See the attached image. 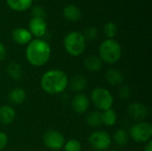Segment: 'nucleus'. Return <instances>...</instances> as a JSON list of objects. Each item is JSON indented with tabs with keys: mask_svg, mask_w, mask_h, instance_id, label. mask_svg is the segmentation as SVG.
Wrapping results in <instances>:
<instances>
[{
	"mask_svg": "<svg viewBox=\"0 0 152 151\" xmlns=\"http://www.w3.org/2000/svg\"><path fill=\"white\" fill-rule=\"evenodd\" d=\"M41 87L48 94H58L65 91L68 86V77L61 69H50L41 78Z\"/></svg>",
	"mask_w": 152,
	"mask_h": 151,
	"instance_id": "obj_1",
	"label": "nucleus"
},
{
	"mask_svg": "<svg viewBox=\"0 0 152 151\" xmlns=\"http://www.w3.org/2000/svg\"><path fill=\"white\" fill-rule=\"evenodd\" d=\"M51 56V48L47 42L41 39H34L28 43L26 49V58L28 61L35 66L45 65Z\"/></svg>",
	"mask_w": 152,
	"mask_h": 151,
	"instance_id": "obj_2",
	"label": "nucleus"
},
{
	"mask_svg": "<svg viewBox=\"0 0 152 151\" xmlns=\"http://www.w3.org/2000/svg\"><path fill=\"white\" fill-rule=\"evenodd\" d=\"M99 53L102 61L109 64H114L120 60L122 50L117 41L114 39H106L100 44Z\"/></svg>",
	"mask_w": 152,
	"mask_h": 151,
	"instance_id": "obj_3",
	"label": "nucleus"
},
{
	"mask_svg": "<svg viewBox=\"0 0 152 151\" xmlns=\"http://www.w3.org/2000/svg\"><path fill=\"white\" fill-rule=\"evenodd\" d=\"M64 47L67 53L72 56L81 55L86 48V39L79 31H72L64 38Z\"/></svg>",
	"mask_w": 152,
	"mask_h": 151,
	"instance_id": "obj_4",
	"label": "nucleus"
},
{
	"mask_svg": "<svg viewBox=\"0 0 152 151\" xmlns=\"http://www.w3.org/2000/svg\"><path fill=\"white\" fill-rule=\"evenodd\" d=\"M91 99L94 105L100 110H107L111 109L113 105V96L110 91L105 88L98 87L93 90Z\"/></svg>",
	"mask_w": 152,
	"mask_h": 151,
	"instance_id": "obj_5",
	"label": "nucleus"
},
{
	"mask_svg": "<svg viewBox=\"0 0 152 151\" xmlns=\"http://www.w3.org/2000/svg\"><path fill=\"white\" fill-rule=\"evenodd\" d=\"M131 138L137 142H147L151 141L152 134L151 124L148 122H137L130 128Z\"/></svg>",
	"mask_w": 152,
	"mask_h": 151,
	"instance_id": "obj_6",
	"label": "nucleus"
},
{
	"mask_svg": "<svg viewBox=\"0 0 152 151\" xmlns=\"http://www.w3.org/2000/svg\"><path fill=\"white\" fill-rule=\"evenodd\" d=\"M89 144L96 151L107 150L111 145V138L105 131H95L88 138Z\"/></svg>",
	"mask_w": 152,
	"mask_h": 151,
	"instance_id": "obj_7",
	"label": "nucleus"
},
{
	"mask_svg": "<svg viewBox=\"0 0 152 151\" xmlns=\"http://www.w3.org/2000/svg\"><path fill=\"white\" fill-rule=\"evenodd\" d=\"M45 145L53 150H61L65 144V138L63 134L56 130H49L43 136Z\"/></svg>",
	"mask_w": 152,
	"mask_h": 151,
	"instance_id": "obj_8",
	"label": "nucleus"
},
{
	"mask_svg": "<svg viewBox=\"0 0 152 151\" xmlns=\"http://www.w3.org/2000/svg\"><path fill=\"white\" fill-rule=\"evenodd\" d=\"M128 114L132 119L134 121H142L144 118L147 117L149 114V109L148 108L139 102H134L131 103L128 106Z\"/></svg>",
	"mask_w": 152,
	"mask_h": 151,
	"instance_id": "obj_9",
	"label": "nucleus"
},
{
	"mask_svg": "<svg viewBox=\"0 0 152 151\" xmlns=\"http://www.w3.org/2000/svg\"><path fill=\"white\" fill-rule=\"evenodd\" d=\"M71 106L76 113L83 114L86 112L89 108V100L86 94L81 93H77L72 99Z\"/></svg>",
	"mask_w": 152,
	"mask_h": 151,
	"instance_id": "obj_10",
	"label": "nucleus"
},
{
	"mask_svg": "<svg viewBox=\"0 0 152 151\" xmlns=\"http://www.w3.org/2000/svg\"><path fill=\"white\" fill-rule=\"evenodd\" d=\"M29 27V32L31 35L41 37L46 33L47 29V25L46 22L44 19H39V18H32L29 21L28 24Z\"/></svg>",
	"mask_w": 152,
	"mask_h": 151,
	"instance_id": "obj_11",
	"label": "nucleus"
},
{
	"mask_svg": "<svg viewBox=\"0 0 152 151\" xmlns=\"http://www.w3.org/2000/svg\"><path fill=\"white\" fill-rule=\"evenodd\" d=\"M12 40L19 44H26L32 40L31 33L28 29L22 28H15L12 33Z\"/></svg>",
	"mask_w": 152,
	"mask_h": 151,
	"instance_id": "obj_12",
	"label": "nucleus"
},
{
	"mask_svg": "<svg viewBox=\"0 0 152 151\" xmlns=\"http://www.w3.org/2000/svg\"><path fill=\"white\" fill-rule=\"evenodd\" d=\"M16 116L15 110L8 106L4 105L0 107V122L4 125H10L12 123Z\"/></svg>",
	"mask_w": 152,
	"mask_h": 151,
	"instance_id": "obj_13",
	"label": "nucleus"
},
{
	"mask_svg": "<svg viewBox=\"0 0 152 151\" xmlns=\"http://www.w3.org/2000/svg\"><path fill=\"white\" fill-rule=\"evenodd\" d=\"M85 67L86 69L90 72H97L99 71L102 67V61L100 59V57L96 55H91L86 58L85 60Z\"/></svg>",
	"mask_w": 152,
	"mask_h": 151,
	"instance_id": "obj_14",
	"label": "nucleus"
},
{
	"mask_svg": "<svg viewBox=\"0 0 152 151\" xmlns=\"http://www.w3.org/2000/svg\"><path fill=\"white\" fill-rule=\"evenodd\" d=\"M105 78H106V81L113 85V86H116V85H119L123 83L124 81V77L123 75L121 74L120 71L115 69H109L107 72H106V75H105Z\"/></svg>",
	"mask_w": 152,
	"mask_h": 151,
	"instance_id": "obj_15",
	"label": "nucleus"
},
{
	"mask_svg": "<svg viewBox=\"0 0 152 151\" xmlns=\"http://www.w3.org/2000/svg\"><path fill=\"white\" fill-rule=\"evenodd\" d=\"M86 84H87L86 78L84 76L78 75V76L74 77L71 79V81L69 83V88L72 92L79 93L86 88Z\"/></svg>",
	"mask_w": 152,
	"mask_h": 151,
	"instance_id": "obj_16",
	"label": "nucleus"
},
{
	"mask_svg": "<svg viewBox=\"0 0 152 151\" xmlns=\"http://www.w3.org/2000/svg\"><path fill=\"white\" fill-rule=\"evenodd\" d=\"M63 15L69 21H77L81 17V11L77 6L70 4L64 8Z\"/></svg>",
	"mask_w": 152,
	"mask_h": 151,
	"instance_id": "obj_17",
	"label": "nucleus"
},
{
	"mask_svg": "<svg viewBox=\"0 0 152 151\" xmlns=\"http://www.w3.org/2000/svg\"><path fill=\"white\" fill-rule=\"evenodd\" d=\"M9 101L12 104L18 105L22 103L26 99V92L21 88H14L12 89L8 95Z\"/></svg>",
	"mask_w": 152,
	"mask_h": 151,
	"instance_id": "obj_18",
	"label": "nucleus"
},
{
	"mask_svg": "<svg viewBox=\"0 0 152 151\" xmlns=\"http://www.w3.org/2000/svg\"><path fill=\"white\" fill-rule=\"evenodd\" d=\"M8 6L14 11H24L31 6L32 0H6Z\"/></svg>",
	"mask_w": 152,
	"mask_h": 151,
	"instance_id": "obj_19",
	"label": "nucleus"
},
{
	"mask_svg": "<svg viewBox=\"0 0 152 151\" xmlns=\"http://www.w3.org/2000/svg\"><path fill=\"white\" fill-rule=\"evenodd\" d=\"M7 75L13 80H20L22 77V69L20 64L16 62H11L6 67Z\"/></svg>",
	"mask_w": 152,
	"mask_h": 151,
	"instance_id": "obj_20",
	"label": "nucleus"
},
{
	"mask_svg": "<svg viewBox=\"0 0 152 151\" xmlns=\"http://www.w3.org/2000/svg\"><path fill=\"white\" fill-rule=\"evenodd\" d=\"M86 123L91 127H100L102 125V117L100 111H92L86 116Z\"/></svg>",
	"mask_w": 152,
	"mask_h": 151,
	"instance_id": "obj_21",
	"label": "nucleus"
},
{
	"mask_svg": "<svg viewBox=\"0 0 152 151\" xmlns=\"http://www.w3.org/2000/svg\"><path fill=\"white\" fill-rule=\"evenodd\" d=\"M115 143L119 147L126 146L129 142V134L124 129H118L115 132L113 136Z\"/></svg>",
	"mask_w": 152,
	"mask_h": 151,
	"instance_id": "obj_22",
	"label": "nucleus"
},
{
	"mask_svg": "<svg viewBox=\"0 0 152 151\" xmlns=\"http://www.w3.org/2000/svg\"><path fill=\"white\" fill-rule=\"evenodd\" d=\"M102 124L107 126L114 125L118 119L117 114L112 109L104 110L103 113H102Z\"/></svg>",
	"mask_w": 152,
	"mask_h": 151,
	"instance_id": "obj_23",
	"label": "nucleus"
},
{
	"mask_svg": "<svg viewBox=\"0 0 152 151\" xmlns=\"http://www.w3.org/2000/svg\"><path fill=\"white\" fill-rule=\"evenodd\" d=\"M118 33V27L114 22H108L104 26V34L108 39H112Z\"/></svg>",
	"mask_w": 152,
	"mask_h": 151,
	"instance_id": "obj_24",
	"label": "nucleus"
},
{
	"mask_svg": "<svg viewBox=\"0 0 152 151\" xmlns=\"http://www.w3.org/2000/svg\"><path fill=\"white\" fill-rule=\"evenodd\" d=\"M81 149H82V146H81L80 142L75 139L69 140L64 144L65 151H80Z\"/></svg>",
	"mask_w": 152,
	"mask_h": 151,
	"instance_id": "obj_25",
	"label": "nucleus"
},
{
	"mask_svg": "<svg viewBox=\"0 0 152 151\" xmlns=\"http://www.w3.org/2000/svg\"><path fill=\"white\" fill-rule=\"evenodd\" d=\"M119 98L121 100H127L131 96V89L127 85H124L120 87L118 92Z\"/></svg>",
	"mask_w": 152,
	"mask_h": 151,
	"instance_id": "obj_26",
	"label": "nucleus"
},
{
	"mask_svg": "<svg viewBox=\"0 0 152 151\" xmlns=\"http://www.w3.org/2000/svg\"><path fill=\"white\" fill-rule=\"evenodd\" d=\"M98 35V31L95 28H89L85 31V34L83 35L85 39H88V40H94L97 37Z\"/></svg>",
	"mask_w": 152,
	"mask_h": 151,
	"instance_id": "obj_27",
	"label": "nucleus"
},
{
	"mask_svg": "<svg viewBox=\"0 0 152 151\" xmlns=\"http://www.w3.org/2000/svg\"><path fill=\"white\" fill-rule=\"evenodd\" d=\"M32 14H33V18H39V19H45V10L40 7V6H36L33 8L32 10Z\"/></svg>",
	"mask_w": 152,
	"mask_h": 151,
	"instance_id": "obj_28",
	"label": "nucleus"
},
{
	"mask_svg": "<svg viewBox=\"0 0 152 151\" xmlns=\"http://www.w3.org/2000/svg\"><path fill=\"white\" fill-rule=\"evenodd\" d=\"M8 143V137L7 135L3 133V132H0V151L3 150L6 145Z\"/></svg>",
	"mask_w": 152,
	"mask_h": 151,
	"instance_id": "obj_29",
	"label": "nucleus"
},
{
	"mask_svg": "<svg viewBox=\"0 0 152 151\" xmlns=\"http://www.w3.org/2000/svg\"><path fill=\"white\" fill-rule=\"evenodd\" d=\"M5 57H6V49L4 45L2 43H0V61L4 60Z\"/></svg>",
	"mask_w": 152,
	"mask_h": 151,
	"instance_id": "obj_30",
	"label": "nucleus"
},
{
	"mask_svg": "<svg viewBox=\"0 0 152 151\" xmlns=\"http://www.w3.org/2000/svg\"><path fill=\"white\" fill-rule=\"evenodd\" d=\"M144 151H152V141H149L144 148Z\"/></svg>",
	"mask_w": 152,
	"mask_h": 151,
	"instance_id": "obj_31",
	"label": "nucleus"
},
{
	"mask_svg": "<svg viewBox=\"0 0 152 151\" xmlns=\"http://www.w3.org/2000/svg\"><path fill=\"white\" fill-rule=\"evenodd\" d=\"M110 151H119V150H111Z\"/></svg>",
	"mask_w": 152,
	"mask_h": 151,
	"instance_id": "obj_32",
	"label": "nucleus"
}]
</instances>
